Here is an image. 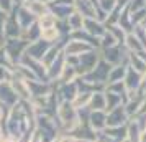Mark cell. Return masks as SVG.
<instances>
[{
    "instance_id": "6da1fadb",
    "label": "cell",
    "mask_w": 146,
    "mask_h": 142,
    "mask_svg": "<svg viewBox=\"0 0 146 142\" xmlns=\"http://www.w3.org/2000/svg\"><path fill=\"white\" fill-rule=\"evenodd\" d=\"M58 117H59L61 124H62V129L66 131V134H71L76 129L80 126L79 121V114H77V109L72 108V104L69 101H62L61 106L58 108Z\"/></svg>"
},
{
    "instance_id": "7a4b0ae2",
    "label": "cell",
    "mask_w": 146,
    "mask_h": 142,
    "mask_svg": "<svg viewBox=\"0 0 146 142\" xmlns=\"http://www.w3.org/2000/svg\"><path fill=\"white\" fill-rule=\"evenodd\" d=\"M128 121H130V119H128V116H126V112H125L123 104L107 112V127H118V126H125Z\"/></svg>"
},
{
    "instance_id": "3957f363",
    "label": "cell",
    "mask_w": 146,
    "mask_h": 142,
    "mask_svg": "<svg viewBox=\"0 0 146 142\" xmlns=\"http://www.w3.org/2000/svg\"><path fill=\"white\" fill-rule=\"evenodd\" d=\"M123 84H125L126 91H131V93H138L141 86H143V75L136 73L131 68H126V75L123 78Z\"/></svg>"
},
{
    "instance_id": "277c9868",
    "label": "cell",
    "mask_w": 146,
    "mask_h": 142,
    "mask_svg": "<svg viewBox=\"0 0 146 142\" xmlns=\"http://www.w3.org/2000/svg\"><path fill=\"white\" fill-rule=\"evenodd\" d=\"M87 124L94 132H97V134L102 132L107 127V112L105 111H90Z\"/></svg>"
},
{
    "instance_id": "5b68a950",
    "label": "cell",
    "mask_w": 146,
    "mask_h": 142,
    "mask_svg": "<svg viewBox=\"0 0 146 142\" xmlns=\"http://www.w3.org/2000/svg\"><path fill=\"white\" fill-rule=\"evenodd\" d=\"M12 89H13L15 96H20L21 99H30L31 98L30 83L25 81V79H13L12 81Z\"/></svg>"
},
{
    "instance_id": "8992f818",
    "label": "cell",
    "mask_w": 146,
    "mask_h": 142,
    "mask_svg": "<svg viewBox=\"0 0 146 142\" xmlns=\"http://www.w3.org/2000/svg\"><path fill=\"white\" fill-rule=\"evenodd\" d=\"M87 51H90V46L86 45L84 41H71L66 46V55L67 56H79V55H84Z\"/></svg>"
},
{
    "instance_id": "52a82bcc",
    "label": "cell",
    "mask_w": 146,
    "mask_h": 142,
    "mask_svg": "<svg viewBox=\"0 0 146 142\" xmlns=\"http://www.w3.org/2000/svg\"><path fill=\"white\" fill-rule=\"evenodd\" d=\"M90 98H92V93L90 91H79L76 98H74L71 104H72L74 109H84V108H89V102H90Z\"/></svg>"
},
{
    "instance_id": "ba28073f",
    "label": "cell",
    "mask_w": 146,
    "mask_h": 142,
    "mask_svg": "<svg viewBox=\"0 0 146 142\" xmlns=\"http://www.w3.org/2000/svg\"><path fill=\"white\" fill-rule=\"evenodd\" d=\"M102 134H105L107 137H110L117 142H121L123 139H126V124L118 126V127H105L102 131Z\"/></svg>"
},
{
    "instance_id": "9c48e42d",
    "label": "cell",
    "mask_w": 146,
    "mask_h": 142,
    "mask_svg": "<svg viewBox=\"0 0 146 142\" xmlns=\"http://www.w3.org/2000/svg\"><path fill=\"white\" fill-rule=\"evenodd\" d=\"M107 101H105V93H92L90 102H89V109L90 111H105Z\"/></svg>"
},
{
    "instance_id": "30bf717a",
    "label": "cell",
    "mask_w": 146,
    "mask_h": 142,
    "mask_svg": "<svg viewBox=\"0 0 146 142\" xmlns=\"http://www.w3.org/2000/svg\"><path fill=\"white\" fill-rule=\"evenodd\" d=\"M141 129H139V126L136 124V122L133 121V119H130V121L126 122V139L131 142H139V139H141Z\"/></svg>"
},
{
    "instance_id": "8fae6325",
    "label": "cell",
    "mask_w": 146,
    "mask_h": 142,
    "mask_svg": "<svg viewBox=\"0 0 146 142\" xmlns=\"http://www.w3.org/2000/svg\"><path fill=\"white\" fill-rule=\"evenodd\" d=\"M28 10H30V13L31 15H36V17H43L44 13V5H43V2H36V0H33V2H30L27 5Z\"/></svg>"
},
{
    "instance_id": "7c38bea8",
    "label": "cell",
    "mask_w": 146,
    "mask_h": 142,
    "mask_svg": "<svg viewBox=\"0 0 146 142\" xmlns=\"http://www.w3.org/2000/svg\"><path fill=\"white\" fill-rule=\"evenodd\" d=\"M54 23H56V18H54L53 15H49V13L43 15V17H41V20H40L41 30H44V28H53Z\"/></svg>"
},
{
    "instance_id": "4fadbf2b",
    "label": "cell",
    "mask_w": 146,
    "mask_h": 142,
    "mask_svg": "<svg viewBox=\"0 0 146 142\" xmlns=\"http://www.w3.org/2000/svg\"><path fill=\"white\" fill-rule=\"evenodd\" d=\"M41 36H43V40L44 41H53L58 38V30L56 28H44V30H41Z\"/></svg>"
},
{
    "instance_id": "5bb4252c",
    "label": "cell",
    "mask_w": 146,
    "mask_h": 142,
    "mask_svg": "<svg viewBox=\"0 0 146 142\" xmlns=\"http://www.w3.org/2000/svg\"><path fill=\"white\" fill-rule=\"evenodd\" d=\"M56 142H77V139H76L72 134H62V135L58 137V141Z\"/></svg>"
},
{
    "instance_id": "9a60e30c",
    "label": "cell",
    "mask_w": 146,
    "mask_h": 142,
    "mask_svg": "<svg viewBox=\"0 0 146 142\" xmlns=\"http://www.w3.org/2000/svg\"><path fill=\"white\" fill-rule=\"evenodd\" d=\"M0 142H18V139H15V137H12V135H7V137H2Z\"/></svg>"
},
{
    "instance_id": "2e32d148",
    "label": "cell",
    "mask_w": 146,
    "mask_h": 142,
    "mask_svg": "<svg viewBox=\"0 0 146 142\" xmlns=\"http://www.w3.org/2000/svg\"><path fill=\"white\" fill-rule=\"evenodd\" d=\"M139 142H146V131L141 132V139H139Z\"/></svg>"
},
{
    "instance_id": "e0dca14e",
    "label": "cell",
    "mask_w": 146,
    "mask_h": 142,
    "mask_svg": "<svg viewBox=\"0 0 146 142\" xmlns=\"http://www.w3.org/2000/svg\"><path fill=\"white\" fill-rule=\"evenodd\" d=\"M2 117H3V109L0 108V119H2Z\"/></svg>"
},
{
    "instance_id": "ac0fdd59",
    "label": "cell",
    "mask_w": 146,
    "mask_h": 142,
    "mask_svg": "<svg viewBox=\"0 0 146 142\" xmlns=\"http://www.w3.org/2000/svg\"><path fill=\"white\" fill-rule=\"evenodd\" d=\"M2 137H3V134H2V129H0V141H2Z\"/></svg>"
}]
</instances>
